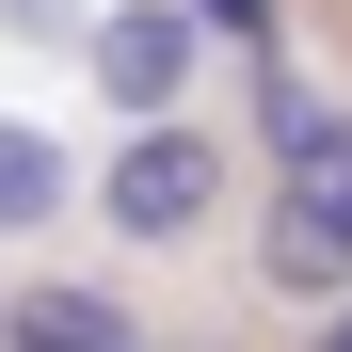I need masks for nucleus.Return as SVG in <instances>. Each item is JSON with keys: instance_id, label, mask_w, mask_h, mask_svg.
<instances>
[{"instance_id": "1", "label": "nucleus", "mask_w": 352, "mask_h": 352, "mask_svg": "<svg viewBox=\"0 0 352 352\" xmlns=\"http://www.w3.org/2000/svg\"><path fill=\"white\" fill-rule=\"evenodd\" d=\"M96 208L129 224V241H192V224L224 208V144L160 112V129H129V144H112V176H96Z\"/></svg>"}, {"instance_id": "2", "label": "nucleus", "mask_w": 352, "mask_h": 352, "mask_svg": "<svg viewBox=\"0 0 352 352\" xmlns=\"http://www.w3.org/2000/svg\"><path fill=\"white\" fill-rule=\"evenodd\" d=\"M192 0H129V16H96V96L129 112V129H160L176 112V80H192Z\"/></svg>"}, {"instance_id": "3", "label": "nucleus", "mask_w": 352, "mask_h": 352, "mask_svg": "<svg viewBox=\"0 0 352 352\" xmlns=\"http://www.w3.org/2000/svg\"><path fill=\"white\" fill-rule=\"evenodd\" d=\"M0 352H144L112 288H16L0 305Z\"/></svg>"}, {"instance_id": "4", "label": "nucleus", "mask_w": 352, "mask_h": 352, "mask_svg": "<svg viewBox=\"0 0 352 352\" xmlns=\"http://www.w3.org/2000/svg\"><path fill=\"white\" fill-rule=\"evenodd\" d=\"M256 129H272V160H288V176H305V160H336V144H352V112H336L320 80H256Z\"/></svg>"}, {"instance_id": "5", "label": "nucleus", "mask_w": 352, "mask_h": 352, "mask_svg": "<svg viewBox=\"0 0 352 352\" xmlns=\"http://www.w3.org/2000/svg\"><path fill=\"white\" fill-rule=\"evenodd\" d=\"M0 224H65V144L48 129H0Z\"/></svg>"}, {"instance_id": "6", "label": "nucleus", "mask_w": 352, "mask_h": 352, "mask_svg": "<svg viewBox=\"0 0 352 352\" xmlns=\"http://www.w3.org/2000/svg\"><path fill=\"white\" fill-rule=\"evenodd\" d=\"M192 16H208V32H241V48H272V16H288V0H192Z\"/></svg>"}, {"instance_id": "7", "label": "nucleus", "mask_w": 352, "mask_h": 352, "mask_svg": "<svg viewBox=\"0 0 352 352\" xmlns=\"http://www.w3.org/2000/svg\"><path fill=\"white\" fill-rule=\"evenodd\" d=\"M320 352H352V305H336V320H320Z\"/></svg>"}, {"instance_id": "8", "label": "nucleus", "mask_w": 352, "mask_h": 352, "mask_svg": "<svg viewBox=\"0 0 352 352\" xmlns=\"http://www.w3.org/2000/svg\"><path fill=\"white\" fill-rule=\"evenodd\" d=\"M144 352H160V336H144Z\"/></svg>"}]
</instances>
